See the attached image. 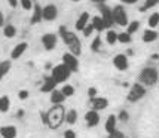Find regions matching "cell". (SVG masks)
I'll list each match as a JSON object with an SVG mask.
<instances>
[{
	"label": "cell",
	"mask_w": 159,
	"mask_h": 138,
	"mask_svg": "<svg viewBox=\"0 0 159 138\" xmlns=\"http://www.w3.org/2000/svg\"><path fill=\"white\" fill-rule=\"evenodd\" d=\"M66 120V110L62 104H54V107L46 113V125L51 129H57Z\"/></svg>",
	"instance_id": "cell-1"
},
{
	"label": "cell",
	"mask_w": 159,
	"mask_h": 138,
	"mask_svg": "<svg viewBox=\"0 0 159 138\" xmlns=\"http://www.w3.org/2000/svg\"><path fill=\"white\" fill-rule=\"evenodd\" d=\"M60 34H61L64 43L69 46L70 52H71L73 55L79 56L80 54H82V45H80V40H79V37H77L75 33L67 31V28L66 27H61L60 28Z\"/></svg>",
	"instance_id": "cell-2"
},
{
	"label": "cell",
	"mask_w": 159,
	"mask_h": 138,
	"mask_svg": "<svg viewBox=\"0 0 159 138\" xmlns=\"http://www.w3.org/2000/svg\"><path fill=\"white\" fill-rule=\"evenodd\" d=\"M70 74H71V71L69 70V67L64 65V64H60V65H55V67L52 69L51 77H52L57 83H62V82H66V80H69Z\"/></svg>",
	"instance_id": "cell-3"
},
{
	"label": "cell",
	"mask_w": 159,
	"mask_h": 138,
	"mask_svg": "<svg viewBox=\"0 0 159 138\" xmlns=\"http://www.w3.org/2000/svg\"><path fill=\"white\" fill-rule=\"evenodd\" d=\"M158 70L153 69V67H146L143 71H141V74H140V80L147 85V86H153L155 83L158 82Z\"/></svg>",
	"instance_id": "cell-4"
},
{
	"label": "cell",
	"mask_w": 159,
	"mask_h": 138,
	"mask_svg": "<svg viewBox=\"0 0 159 138\" xmlns=\"http://www.w3.org/2000/svg\"><path fill=\"white\" fill-rule=\"evenodd\" d=\"M111 15H113V22L118 24V25H122V27H126L128 25V16H126V12L122 6H116L113 11H111Z\"/></svg>",
	"instance_id": "cell-5"
},
{
	"label": "cell",
	"mask_w": 159,
	"mask_h": 138,
	"mask_svg": "<svg viewBox=\"0 0 159 138\" xmlns=\"http://www.w3.org/2000/svg\"><path fill=\"white\" fill-rule=\"evenodd\" d=\"M146 95V89L143 85H140V83H135V85H132L129 92H128V101H131V103H135V101H139L141 98Z\"/></svg>",
	"instance_id": "cell-6"
},
{
	"label": "cell",
	"mask_w": 159,
	"mask_h": 138,
	"mask_svg": "<svg viewBox=\"0 0 159 138\" xmlns=\"http://www.w3.org/2000/svg\"><path fill=\"white\" fill-rule=\"evenodd\" d=\"M62 64H64V65H67L71 73H76L77 70H79V61H77V56L73 55L71 52H66V54L62 55Z\"/></svg>",
	"instance_id": "cell-7"
},
{
	"label": "cell",
	"mask_w": 159,
	"mask_h": 138,
	"mask_svg": "<svg viewBox=\"0 0 159 138\" xmlns=\"http://www.w3.org/2000/svg\"><path fill=\"white\" fill-rule=\"evenodd\" d=\"M100 12H101V18L104 21V25L106 28H110L115 22H113V15H111V9L107 6H104L103 3L100 5Z\"/></svg>",
	"instance_id": "cell-8"
},
{
	"label": "cell",
	"mask_w": 159,
	"mask_h": 138,
	"mask_svg": "<svg viewBox=\"0 0 159 138\" xmlns=\"http://www.w3.org/2000/svg\"><path fill=\"white\" fill-rule=\"evenodd\" d=\"M43 20L46 21H55L57 16H58V9H57L55 5H46V6L43 7Z\"/></svg>",
	"instance_id": "cell-9"
},
{
	"label": "cell",
	"mask_w": 159,
	"mask_h": 138,
	"mask_svg": "<svg viewBox=\"0 0 159 138\" xmlns=\"http://www.w3.org/2000/svg\"><path fill=\"white\" fill-rule=\"evenodd\" d=\"M42 45L45 46L46 51H52V49H55V46H57V36L51 34V33L43 34L42 36Z\"/></svg>",
	"instance_id": "cell-10"
},
{
	"label": "cell",
	"mask_w": 159,
	"mask_h": 138,
	"mask_svg": "<svg viewBox=\"0 0 159 138\" xmlns=\"http://www.w3.org/2000/svg\"><path fill=\"white\" fill-rule=\"evenodd\" d=\"M113 65H115L118 70H120V71L126 70L128 69V58H126V55H124V54L116 55L113 58Z\"/></svg>",
	"instance_id": "cell-11"
},
{
	"label": "cell",
	"mask_w": 159,
	"mask_h": 138,
	"mask_svg": "<svg viewBox=\"0 0 159 138\" xmlns=\"http://www.w3.org/2000/svg\"><path fill=\"white\" fill-rule=\"evenodd\" d=\"M85 120H86V125H88L89 128H94V126H97V125L100 123V116H98L97 110L88 111V113L85 114Z\"/></svg>",
	"instance_id": "cell-12"
},
{
	"label": "cell",
	"mask_w": 159,
	"mask_h": 138,
	"mask_svg": "<svg viewBox=\"0 0 159 138\" xmlns=\"http://www.w3.org/2000/svg\"><path fill=\"white\" fill-rule=\"evenodd\" d=\"M91 104L94 107V110H106L109 107V101L106 98H101V97H94L91 98Z\"/></svg>",
	"instance_id": "cell-13"
},
{
	"label": "cell",
	"mask_w": 159,
	"mask_h": 138,
	"mask_svg": "<svg viewBox=\"0 0 159 138\" xmlns=\"http://www.w3.org/2000/svg\"><path fill=\"white\" fill-rule=\"evenodd\" d=\"M27 48H28V45L25 43V42H21V43H18V45L12 49V52H11V58H12V60H18V58H20V56H22V54L27 51Z\"/></svg>",
	"instance_id": "cell-14"
},
{
	"label": "cell",
	"mask_w": 159,
	"mask_h": 138,
	"mask_svg": "<svg viewBox=\"0 0 159 138\" xmlns=\"http://www.w3.org/2000/svg\"><path fill=\"white\" fill-rule=\"evenodd\" d=\"M0 135L3 138H15L16 137V128L12 126V125L2 126V128H0Z\"/></svg>",
	"instance_id": "cell-15"
},
{
	"label": "cell",
	"mask_w": 159,
	"mask_h": 138,
	"mask_svg": "<svg viewBox=\"0 0 159 138\" xmlns=\"http://www.w3.org/2000/svg\"><path fill=\"white\" fill-rule=\"evenodd\" d=\"M55 86H57V82L51 76H49V77H46V79H45V83L42 85L40 91H42V92H46V94H51L52 91L55 89Z\"/></svg>",
	"instance_id": "cell-16"
},
{
	"label": "cell",
	"mask_w": 159,
	"mask_h": 138,
	"mask_svg": "<svg viewBox=\"0 0 159 138\" xmlns=\"http://www.w3.org/2000/svg\"><path fill=\"white\" fill-rule=\"evenodd\" d=\"M43 7H40V5H34L33 6V16H31V24H39L43 20Z\"/></svg>",
	"instance_id": "cell-17"
},
{
	"label": "cell",
	"mask_w": 159,
	"mask_h": 138,
	"mask_svg": "<svg viewBox=\"0 0 159 138\" xmlns=\"http://www.w3.org/2000/svg\"><path fill=\"white\" fill-rule=\"evenodd\" d=\"M88 20H89V14L88 12H83L79 18H77L76 21V30H79V31H82L83 28L86 27V24H88Z\"/></svg>",
	"instance_id": "cell-18"
},
{
	"label": "cell",
	"mask_w": 159,
	"mask_h": 138,
	"mask_svg": "<svg viewBox=\"0 0 159 138\" xmlns=\"http://www.w3.org/2000/svg\"><path fill=\"white\" fill-rule=\"evenodd\" d=\"M64 100H66V97H64V94H62L61 91L54 89L51 92V103L52 104H62Z\"/></svg>",
	"instance_id": "cell-19"
},
{
	"label": "cell",
	"mask_w": 159,
	"mask_h": 138,
	"mask_svg": "<svg viewBox=\"0 0 159 138\" xmlns=\"http://www.w3.org/2000/svg\"><path fill=\"white\" fill-rule=\"evenodd\" d=\"M106 131H107V134H110V132H113L115 129H116V116H113V114H110L109 118H107V122H106Z\"/></svg>",
	"instance_id": "cell-20"
},
{
	"label": "cell",
	"mask_w": 159,
	"mask_h": 138,
	"mask_svg": "<svg viewBox=\"0 0 159 138\" xmlns=\"http://www.w3.org/2000/svg\"><path fill=\"white\" fill-rule=\"evenodd\" d=\"M92 27H94V30H97V31H103L104 28H106V25H104V21L101 16H94L92 18Z\"/></svg>",
	"instance_id": "cell-21"
},
{
	"label": "cell",
	"mask_w": 159,
	"mask_h": 138,
	"mask_svg": "<svg viewBox=\"0 0 159 138\" xmlns=\"http://www.w3.org/2000/svg\"><path fill=\"white\" fill-rule=\"evenodd\" d=\"M156 39H158V33L153 31V30H146L144 34H143V42H146V43L155 42Z\"/></svg>",
	"instance_id": "cell-22"
},
{
	"label": "cell",
	"mask_w": 159,
	"mask_h": 138,
	"mask_svg": "<svg viewBox=\"0 0 159 138\" xmlns=\"http://www.w3.org/2000/svg\"><path fill=\"white\" fill-rule=\"evenodd\" d=\"M9 109H11V100H9V97H6V95L0 97V113H6Z\"/></svg>",
	"instance_id": "cell-23"
},
{
	"label": "cell",
	"mask_w": 159,
	"mask_h": 138,
	"mask_svg": "<svg viewBox=\"0 0 159 138\" xmlns=\"http://www.w3.org/2000/svg\"><path fill=\"white\" fill-rule=\"evenodd\" d=\"M3 34H5V37H7V39H12V37L16 34V28H15L12 24H7V25L3 27Z\"/></svg>",
	"instance_id": "cell-24"
},
{
	"label": "cell",
	"mask_w": 159,
	"mask_h": 138,
	"mask_svg": "<svg viewBox=\"0 0 159 138\" xmlns=\"http://www.w3.org/2000/svg\"><path fill=\"white\" fill-rule=\"evenodd\" d=\"M11 70V61H2L0 62V80L6 76Z\"/></svg>",
	"instance_id": "cell-25"
},
{
	"label": "cell",
	"mask_w": 159,
	"mask_h": 138,
	"mask_svg": "<svg viewBox=\"0 0 159 138\" xmlns=\"http://www.w3.org/2000/svg\"><path fill=\"white\" fill-rule=\"evenodd\" d=\"M66 122L69 125H75L77 122V111L76 110H70L66 113Z\"/></svg>",
	"instance_id": "cell-26"
},
{
	"label": "cell",
	"mask_w": 159,
	"mask_h": 138,
	"mask_svg": "<svg viewBox=\"0 0 159 138\" xmlns=\"http://www.w3.org/2000/svg\"><path fill=\"white\" fill-rule=\"evenodd\" d=\"M106 39H107V43L113 45V43H116V42H118V33H116V31H113V30H109V31H107V34H106Z\"/></svg>",
	"instance_id": "cell-27"
},
{
	"label": "cell",
	"mask_w": 159,
	"mask_h": 138,
	"mask_svg": "<svg viewBox=\"0 0 159 138\" xmlns=\"http://www.w3.org/2000/svg\"><path fill=\"white\" fill-rule=\"evenodd\" d=\"M159 25V14H153L150 15V18H149V27H158Z\"/></svg>",
	"instance_id": "cell-28"
},
{
	"label": "cell",
	"mask_w": 159,
	"mask_h": 138,
	"mask_svg": "<svg viewBox=\"0 0 159 138\" xmlns=\"http://www.w3.org/2000/svg\"><path fill=\"white\" fill-rule=\"evenodd\" d=\"M126 27H128V31H126V33L132 34V33H135V31L140 28V22H139V21H132V22H129Z\"/></svg>",
	"instance_id": "cell-29"
},
{
	"label": "cell",
	"mask_w": 159,
	"mask_h": 138,
	"mask_svg": "<svg viewBox=\"0 0 159 138\" xmlns=\"http://www.w3.org/2000/svg\"><path fill=\"white\" fill-rule=\"evenodd\" d=\"M61 92L64 94V97L67 98V97H71L73 94H75V88L71 86V85H66L64 88L61 89Z\"/></svg>",
	"instance_id": "cell-30"
},
{
	"label": "cell",
	"mask_w": 159,
	"mask_h": 138,
	"mask_svg": "<svg viewBox=\"0 0 159 138\" xmlns=\"http://www.w3.org/2000/svg\"><path fill=\"white\" fill-rule=\"evenodd\" d=\"M158 3H159V0H146V2H144V6L141 7L140 11H141V12H144L146 9H150V7L156 6Z\"/></svg>",
	"instance_id": "cell-31"
},
{
	"label": "cell",
	"mask_w": 159,
	"mask_h": 138,
	"mask_svg": "<svg viewBox=\"0 0 159 138\" xmlns=\"http://www.w3.org/2000/svg\"><path fill=\"white\" fill-rule=\"evenodd\" d=\"M118 40L120 43H129L131 42V34L129 33H120V34H118Z\"/></svg>",
	"instance_id": "cell-32"
},
{
	"label": "cell",
	"mask_w": 159,
	"mask_h": 138,
	"mask_svg": "<svg viewBox=\"0 0 159 138\" xmlns=\"http://www.w3.org/2000/svg\"><path fill=\"white\" fill-rule=\"evenodd\" d=\"M100 48H101V39H100V36H98V37H95V39H94L92 45H91V49H92L94 52H98V51H100Z\"/></svg>",
	"instance_id": "cell-33"
},
{
	"label": "cell",
	"mask_w": 159,
	"mask_h": 138,
	"mask_svg": "<svg viewBox=\"0 0 159 138\" xmlns=\"http://www.w3.org/2000/svg\"><path fill=\"white\" fill-rule=\"evenodd\" d=\"M20 2L22 9H25V11H31L33 9V2L31 0H20Z\"/></svg>",
	"instance_id": "cell-34"
},
{
	"label": "cell",
	"mask_w": 159,
	"mask_h": 138,
	"mask_svg": "<svg viewBox=\"0 0 159 138\" xmlns=\"http://www.w3.org/2000/svg\"><path fill=\"white\" fill-rule=\"evenodd\" d=\"M92 31H94V27H92V24H86V27L82 30L83 36H86V37H88V36H91V33H92Z\"/></svg>",
	"instance_id": "cell-35"
},
{
	"label": "cell",
	"mask_w": 159,
	"mask_h": 138,
	"mask_svg": "<svg viewBox=\"0 0 159 138\" xmlns=\"http://www.w3.org/2000/svg\"><path fill=\"white\" fill-rule=\"evenodd\" d=\"M109 138H125V137H124V134H122L120 131H116V129H115L113 132L109 134Z\"/></svg>",
	"instance_id": "cell-36"
},
{
	"label": "cell",
	"mask_w": 159,
	"mask_h": 138,
	"mask_svg": "<svg viewBox=\"0 0 159 138\" xmlns=\"http://www.w3.org/2000/svg\"><path fill=\"white\" fill-rule=\"evenodd\" d=\"M28 95H30V94H28V91H25V89H22L18 92V98H20V100H27Z\"/></svg>",
	"instance_id": "cell-37"
},
{
	"label": "cell",
	"mask_w": 159,
	"mask_h": 138,
	"mask_svg": "<svg viewBox=\"0 0 159 138\" xmlns=\"http://www.w3.org/2000/svg\"><path fill=\"white\" fill-rule=\"evenodd\" d=\"M64 138H76V132L73 129H67L64 132Z\"/></svg>",
	"instance_id": "cell-38"
},
{
	"label": "cell",
	"mask_w": 159,
	"mask_h": 138,
	"mask_svg": "<svg viewBox=\"0 0 159 138\" xmlns=\"http://www.w3.org/2000/svg\"><path fill=\"white\" fill-rule=\"evenodd\" d=\"M128 118H129V116H128V113H126V111H120V113H119V119H120V120H124V122H126V120H128Z\"/></svg>",
	"instance_id": "cell-39"
},
{
	"label": "cell",
	"mask_w": 159,
	"mask_h": 138,
	"mask_svg": "<svg viewBox=\"0 0 159 138\" xmlns=\"http://www.w3.org/2000/svg\"><path fill=\"white\" fill-rule=\"evenodd\" d=\"M95 95H97V89H95V88H89V89H88V97L94 98Z\"/></svg>",
	"instance_id": "cell-40"
},
{
	"label": "cell",
	"mask_w": 159,
	"mask_h": 138,
	"mask_svg": "<svg viewBox=\"0 0 159 138\" xmlns=\"http://www.w3.org/2000/svg\"><path fill=\"white\" fill-rule=\"evenodd\" d=\"M0 27H5V16L0 12Z\"/></svg>",
	"instance_id": "cell-41"
},
{
	"label": "cell",
	"mask_w": 159,
	"mask_h": 138,
	"mask_svg": "<svg viewBox=\"0 0 159 138\" xmlns=\"http://www.w3.org/2000/svg\"><path fill=\"white\" fill-rule=\"evenodd\" d=\"M124 3H126V5H132V3H137L139 0H122Z\"/></svg>",
	"instance_id": "cell-42"
},
{
	"label": "cell",
	"mask_w": 159,
	"mask_h": 138,
	"mask_svg": "<svg viewBox=\"0 0 159 138\" xmlns=\"http://www.w3.org/2000/svg\"><path fill=\"white\" fill-rule=\"evenodd\" d=\"M16 3H18V0H9V5L12 7H16Z\"/></svg>",
	"instance_id": "cell-43"
},
{
	"label": "cell",
	"mask_w": 159,
	"mask_h": 138,
	"mask_svg": "<svg viewBox=\"0 0 159 138\" xmlns=\"http://www.w3.org/2000/svg\"><path fill=\"white\" fill-rule=\"evenodd\" d=\"M92 2H95V3H98V5H101V3H104L106 0H92Z\"/></svg>",
	"instance_id": "cell-44"
},
{
	"label": "cell",
	"mask_w": 159,
	"mask_h": 138,
	"mask_svg": "<svg viewBox=\"0 0 159 138\" xmlns=\"http://www.w3.org/2000/svg\"><path fill=\"white\" fill-rule=\"evenodd\" d=\"M22 114H24V111H22V110L18 111V118H22Z\"/></svg>",
	"instance_id": "cell-45"
},
{
	"label": "cell",
	"mask_w": 159,
	"mask_h": 138,
	"mask_svg": "<svg viewBox=\"0 0 159 138\" xmlns=\"http://www.w3.org/2000/svg\"><path fill=\"white\" fill-rule=\"evenodd\" d=\"M71 2H80V0H71Z\"/></svg>",
	"instance_id": "cell-46"
}]
</instances>
